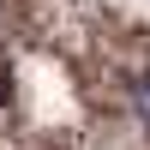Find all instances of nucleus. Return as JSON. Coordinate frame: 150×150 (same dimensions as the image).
I'll use <instances>...</instances> for the list:
<instances>
[{
  "label": "nucleus",
  "mask_w": 150,
  "mask_h": 150,
  "mask_svg": "<svg viewBox=\"0 0 150 150\" xmlns=\"http://www.w3.org/2000/svg\"><path fill=\"white\" fill-rule=\"evenodd\" d=\"M126 102H132V114H138L144 126H150V60L126 72Z\"/></svg>",
  "instance_id": "1"
}]
</instances>
